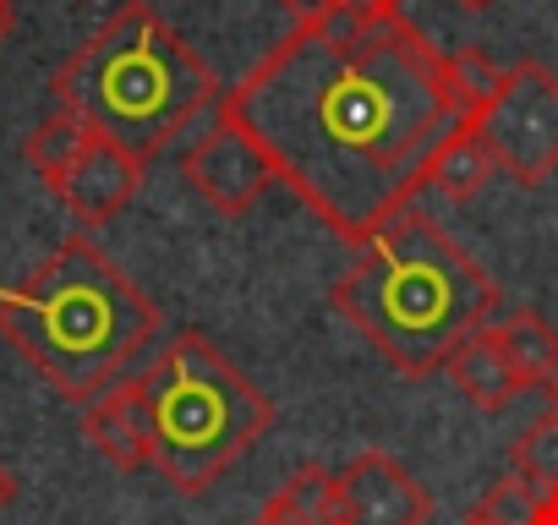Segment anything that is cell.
Returning <instances> with one entry per match:
<instances>
[{
    "label": "cell",
    "mask_w": 558,
    "mask_h": 525,
    "mask_svg": "<svg viewBox=\"0 0 558 525\" xmlns=\"http://www.w3.org/2000/svg\"><path fill=\"white\" fill-rule=\"evenodd\" d=\"M219 110L252 132L274 181L351 246L416 203L438 143L465 121L449 56L405 12L356 39L291 28Z\"/></svg>",
    "instance_id": "obj_1"
},
{
    "label": "cell",
    "mask_w": 558,
    "mask_h": 525,
    "mask_svg": "<svg viewBox=\"0 0 558 525\" xmlns=\"http://www.w3.org/2000/svg\"><path fill=\"white\" fill-rule=\"evenodd\" d=\"M329 307L405 378L449 367L460 340L493 323L498 285L482 262L422 208L395 213L356 246Z\"/></svg>",
    "instance_id": "obj_2"
},
{
    "label": "cell",
    "mask_w": 558,
    "mask_h": 525,
    "mask_svg": "<svg viewBox=\"0 0 558 525\" xmlns=\"http://www.w3.org/2000/svg\"><path fill=\"white\" fill-rule=\"evenodd\" d=\"M0 340L61 400L94 405L159 340V307L88 235H72L23 285L0 291Z\"/></svg>",
    "instance_id": "obj_3"
},
{
    "label": "cell",
    "mask_w": 558,
    "mask_h": 525,
    "mask_svg": "<svg viewBox=\"0 0 558 525\" xmlns=\"http://www.w3.org/2000/svg\"><path fill=\"white\" fill-rule=\"evenodd\" d=\"M50 94L105 143L148 164L219 99V77L148 0H126L56 66Z\"/></svg>",
    "instance_id": "obj_4"
},
{
    "label": "cell",
    "mask_w": 558,
    "mask_h": 525,
    "mask_svg": "<svg viewBox=\"0 0 558 525\" xmlns=\"http://www.w3.org/2000/svg\"><path fill=\"white\" fill-rule=\"evenodd\" d=\"M154 471L181 492H208L274 422L268 394L203 334H175L137 378Z\"/></svg>",
    "instance_id": "obj_5"
},
{
    "label": "cell",
    "mask_w": 558,
    "mask_h": 525,
    "mask_svg": "<svg viewBox=\"0 0 558 525\" xmlns=\"http://www.w3.org/2000/svg\"><path fill=\"white\" fill-rule=\"evenodd\" d=\"M476 132L514 186H547L558 175V72L547 61H514L498 99L476 115Z\"/></svg>",
    "instance_id": "obj_6"
},
{
    "label": "cell",
    "mask_w": 558,
    "mask_h": 525,
    "mask_svg": "<svg viewBox=\"0 0 558 525\" xmlns=\"http://www.w3.org/2000/svg\"><path fill=\"white\" fill-rule=\"evenodd\" d=\"M181 175L186 186L225 219H241L252 203H263L274 181V164L268 154L252 143V132H241L225 110H214V121L197 132V143L181 154Z\"/></svg>",
    "instance_id": "obj_7"
},
{
    "label": "cell",
    "mask_w": 558,
    "mask_h": 525,
    "mask_svg": "<svg viewBox=\"0 0 558 525\" xmlns=\"http://www.w3.org/2000/svg\"><path fill=\"white\" fill-rule=\"evenodd\" d=\"M340 487V525H427L433 492L384 449H362L345 471H335Z\"/></svg>",
    "instance_id": "obj_8"
},
{
    "label": "cell",
    "mask_w": 558,
    "mask_h": 525,
    "mask_svg": "<svg viewBox=\"0 0 558 525\" xmlns=\"http://www.w3.org/2000/svg\"><path fill=\"white\" fill-rule=\"evenodd\" d=\"M143 175H148L143 159H132L126 148H116V143H105V137H94V143L83 148V159H77L50 192L66 203V213H72L83 230H99V224H110V219L143 192Z\"/></svg>",
    "instance_id": "obj_9"
},
{
    "label": "cell",
    "mask_w": 558,
    "mask_h": 525,
    "mask_svg": "<svg viewBox=\"0 0 558 525\" xmlns=\"http://www.w3.org/2000/svg\"><path fill=\"white\" fill-rule=\"evenodd\" d=\"M83 432L88 443L116 465V471H143L154 465V443H148V411H143V389L116 383L110 394H99L94 405H83Z\"/></svg>",
    "instance_id": "obj_10"
},
{
    "label": "cell",
    "mask_w": 558,
    "mask_h": 525,
    "mask_svg": "<svg viewBox=\"0 0 558 525\" xmlns=\"http://www.w3.org/2000/svg\"><path fill=\"white\" fill-rule=\"evenodd\" d=\"M444 373L454 378V389H460V394L471 400V411H482V416H504V411L520 400V383H514V373H509V362H504L493 329H476L471 340H460V351L449 356Z\"/></svg>",
    "instance_id": "obj_11"
},
{
    "label": "cell",
    "mask_w": 558,
    "mask_h": 525,
    "mask_svg": "<svg viewBox=\"0 0 558 525\" xmlns=\"http://www.w3.org/2000/svg\"><path fill=\"white\" fill-rule=\"evenodd\" d=\"M493 340H498V351H504L520 389H542L558 373V329L542 313H531V307L509 313L504 323H493Z\"/></svg>",
    "instance_id": "obj_12"
},
{
    "label": "cell",
    "mask_w": 558,
    "mask_h": 525,
    "mask_svg": "<svg viewBox=\"0 0 558 525\" xmlns=\"http://www.w3.org/2000/svg\"><path fill=\"white\" fill-rule=\"evenodd\" d=\"M493 175H498V164H493V154H487L476 121H460V126L438 143V154H433V164H427V186L444 192V197H454V203H471Z\"/></svg>",
    "instance_id": "obj_13"
},
{
    "label": "cell",
    "mask_w": 558,
    "mask_h": 525,
    "mask_svg": "<svg viewBox=\"0 0 558 525\" xmlns=\"http://www.w3.org/2000/svg\"><path fill=\"white\" fill-rule=\"evenodd\" d=\"M268 520L279 525H340V487H335V471L324 465H296L279 492L263 503Z\"/></svg>",
    "instance_id": "obj_14"
},
{
    "label": "cell",
    "mask_w": 558,
    "mask_h": 525,
    "mask_svg": "<svg viewBox=\"0 0 558 525\" xmlns=\"http://www.w3.org/2000/svg\"><path fill=\"white\" fill-rule=\"evenodd\" d=\"M94 137H99V132H94L83 115H72V110H61V105H56V110H50V115H45L34 132H28L23 159L34 164V175H39L45 186H56V181H61V175H66V170L83 159V148H88Z\"/></svg>",
    "instance_id": "obj_15"
},
{
    "label": "cell",
    "mask_w": 558,
    "mask_h": 525,
    "mask_svg": "<svg viewBox=\"0 0 558 525\" xmlns=\"http://www.w3.org/2000/svg\"><path fill=\"white\" fill-rule=\"evenodd\" d=\"M547 503H553V492H542L520 471H509L504 481H493L476 498V509L465 514V525H547Z\"/></svg>",
    "instance_id": "obj_16"
},
{
    "label": "cell",
    "mask_w": 558,
    "mask_h": 525,
    "mask_svg": "<svg viewBox=\"0 0 558 525\" xmlns=\"http://www.w3.org/2000/svg\"><path fill=\"white\" fill-rule=\"evenodd\" d=\"M504 72L509 66H498L487 50H476V45H465V50H449V83H454V94H460V110H465V121H476L493 99H498V88H504Z\"/></svg>",
    "instance_id": "obj_17"
},
{
    "label": "cell",
    "mask_w": 558,
    "mask_h": 525,
    "mask_svg": "<svg viewBox=\"0 0 558 525\" xmlns=\"http://www.w3.org/2000/svg\"><path fill=\"white\" fill-rule=\"evenodd\" d=\"M509 465L531 481V487H542V492H558V416L547 411L542 422H531L520 438H514V449H509Z\"/></svg>",
    "instance_id": "obj_18"
},
{
    "label": "cell",
    "mask_w": 558,
    "mask_h": 525,
    "mask_svg": "<svg viewBox=\"0 0 558 525\" xmlns=\"http://www.w3.org/2000/svg\"><path fill=\"white\" fill-rule=\"evenodd\" d=\"M329 7H340V0H279V12L291 17V28H307V23H318Z\"/></svg>",
    "instance_id": "obj_19"
},
{
    "label": "cell",
    "mask_w": 558,
    "mask_h": 525,
    "mask_svg": "<svg viewBox=\"0 0 558 525\" xmlns=\"http://www.w3.org/2000/svg\"><path fill=\"white\" fill-rule=\"evenodd\" d=\"M17 503V476H12V465L7 460H0V514H7Z\"/></svg>",
    "instance_id": "obj_20"
},
{
    "label": "cell",
    "mask_w": 558,
    "mask_h": 525,
    "mask_svg": "<svg viewBox=\"0 0 558 525\" xmlns=\"http://www.w3.org/2000/svg\"><path fill=\"white\" fill-rule=\"evenodd\" d=\"M12 28H17V12H12V0H0V45L12 39Z\"/></svg>",
    "instance_id": "obj_21"
},
{
    "label": "cell",
    "mask_w": 558,
    "mask_h": 525,
    "mask_svg": "<svg viewBox=\"0 0 558 525\" xmlns=\"http://www.w3.org/2000/svg\"><path fill=\"white\" fill-rule=\"evenodd\" d=\"M542 394H547V411H553V416H558V373H553V378H547V383H542Z\"/></svg>",
    "instance_id": "obj_22"
},
{
    "label": "cell",
    "mask_w": 558,
    "mask_h": 525,
    "mask_svg": "<svg viewBox=\"0 0 558 525\" xmlns=\"http://www.w3.org/2000/svg\"><path fill=\"white\" fill-rule=\"evenodd\" d=\"M454 7H460V12H493L498 0H454Z\"/></svg>",
    "instance_id": "obj_23"
},
{
    "label": "cell",
    "mask_w": 558,
    "mask_h": 525,
    "mask_svg": "<svg viewBox=\"0 0 558 525\" xmlns=\"http://www.w3.org/2000/svg\"><path fill=\"white\" fill-rule=\"evenodd\" d=\"M547 525H558V492H553V503H547Z\"/></svg>",
    "instance_id": "obj_24"
},
{
    "label": "cell",
    "mask_w": 558,
    "mask_h": 525,
    "mask_svg": "<svg viewBox=\"0 0 558 525\" xmlns=\"http://www.w3.org/2000/svg\"><path fill=\"white\" fill-rule=\"evenodd\" d=\"M252 525H279V520H268V514H257V520H252Z\"/></svg>",
    "instance_id": "obj_25"
}]
</instances>
